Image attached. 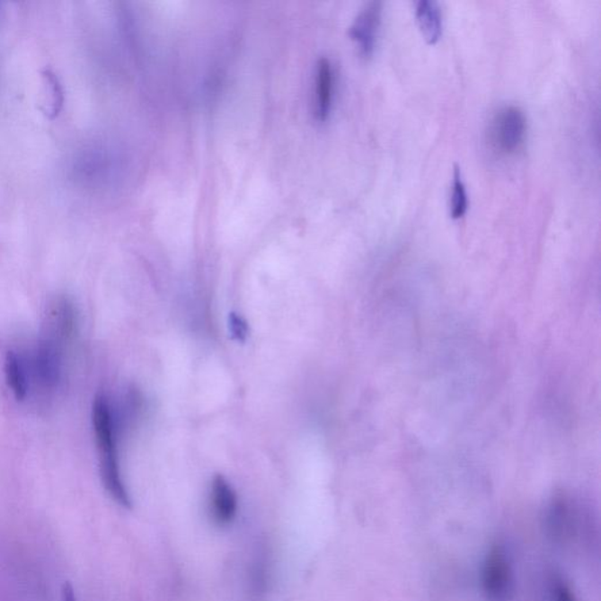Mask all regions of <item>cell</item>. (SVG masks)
<instances>
[{
  "label": "cell",
  "instance_id": "5bb4252c",
  "mask_svg": "<svg viewBox=\"0 0 601 601\" xmlns=\"http://www.w3.org/2000/svg\"><path fill=\"white\" fill-rule=\"evenodd\" d=\"M229 331L232 332L233 338L239 342H244L248 336V324L243 316L232 313L229 315Z\"/></svg>",
  "mask_w": 601,
  "mask_h": 601
},
{
  "label": "cell",
  "instance_id": "8992f818",
  "mask_svg": "<svg viewBox=\"0 0 601 601\" xmlns=\"http://www.w3.org/2000/svg\"><path fill=\"white\" fill-rule=\"evenodd\" d=\"M63 344L49 338L40 339L36 352L38 377L46 386H55L59 381Z\"/></svg>",
  "mask_w": 601,
  "mask_h": 601
},
{
  "label": "cell",
  "instance_id": "277c9868",
  "mask_svg": "<svg viewBox=\"0 0 601 601\" xmlns=\"http://www.w3.org/2000/svg\"><path fill=\"white\" fill-rule=\"evenodd\" d=\"M382 24V4L373 2L361 11L350 29V36L363 58L370 59L376 49L378 32Z\"/></svg>",
  "mask_w": 601,
  "mask_h": 601
},
{
  "label": "cell",
  "instance_id": "52a82bcc",
  "mask_svg": "<svg viewBox=\"0 0 601 601\" xmlns=\"http://www.w3.org/2000/svg\"><path fill=\"white\" fill-rule=\"evenodd\" d=\"M332 92H334V72L331 61L323 58L317 64L316 75V116L325 120L331 110Z\"/></svg>",
  "mask_w": 601,
  "mask_h": 601
},
{
  "label": "cell",
  "instance_id": "9a60e30c",
  "mask_svg": "<svg viewBox=\"0 0 601 601\" xmlns=\"http://www.w3.org/2000/svg\"><path fill=\"white\" fill-rule=\"evenodd\" d=\"M61 601H76L75 588L68 581L61 588Z\"/></svg>",
  "mask_w": 601,
  "mask_h": 601
},
{
  "label": "cell",
  "instance_id": "3957f363",
  "mask_svg": "<svg viewBox=\"0 0 601 601\" xmlns=\"http://www.w3.org/2000/svg\"><path fill=\"white\" fill-rule=\"evenodd\" d=\"M482 591L486 601H514L516 581L510 556L504 546L491 547L482 568Z\"/></svg>",
  "mask_w": 601,
  "mask_h": 601
},
{
  "label": "cell",
  "instance_id": "ba28073f",
  "mask_svg": "<svg viewBox=\"0 0 601 601\" xmlns=\"http://www.w3.org/2000/svg\"><path fill=\"white\" fill-rule=\"evenodd\" d=\"M417 24L429 45L437 44L443 32L442 13L437 3L422 0L416 7Z\"/></svg>",
  "mask_w": 601,
  "mask_h": 601
},
{
  "label": "cell",
  "instance_id": "4fadbf2b",
  "mask_svg": "<svg viewBox=\"0 0 601 601\" xmlns=\"http://www.w3.org/2000/svg\"><path fill=\"white\" fill-rule=\"evenodd\" d=\"M551 595H552V601H578L571 587L561 578L554 579Z\"/></svg>",
  "mask_w": 601,
  "mask_h": 601
},
{
  "label": "cell",
  "instance_id": "8fae6325",
  "mask_svg": "<svg viewBox=\"0 0 601 601\" xmlns=\"http://www.w3.org/2000/svg\"><path fill=\"white\" fill-rule=\"evenodd\" d=\"M469 199L464 181L462 179L461 170L455 167L453 193H451L450 212L454 220L462 219L468 212Z\"/></svg>",
  "mask_w": 601,
  "mask_h": 601
},
{
  "label": "cell",
  "instance_id": "30bf717a",
  "mask_svg": "<svg viewBox=\"0 0 601 601\" xmlns=\"http://www.w3.org/2000/svg\"><path fill=\"white\" fill-rule=\"evenodd\" d=\"M7 385L13 392L15 400L22 402L28 396V381L21 359L13 351H7L4 363Z\"/></svg>",
  "mask_w": 601,
  "mask_h": 601
},
{
  "label": "cell",
  "instance_id": "5b68a950",
  "mask_svg": "<svg viewBox=\"0 0 601 601\" xmlns=\"http://www.w3.org/2000/svg\"><path fill=\"white\" fill-rule=\"evenodd\" d=\"M210 516L219 526H227L233 523L237 514V497L234 489L222 476L213 480L210 489Z\"/></svg>",
  "mask_w": 601,
  "mask_h": 601
},
{
  "label": "cell",
  "instance_id": "7c38bea8",
  "mask_svg": "<svg viewBox=\"0 0 601 601\" xmlns=\"http://www.w3.org/2000/svg\"><path fill=\"white\" fill-rule=\"evenodd\" d=\"M46 79V85H48V90L49 94V107L48 110V114L51 118L58 116L61 106H63V91H61V86L58 82V78L52 72L46 71L44 75Z\"/></svg>",
  "mask_w": 601,
  "mask_h": 601
},
{
  "label": "cell",
  "instance_id": "7a4b0ae2",
  "mask_svg": "<svg viewBox=\"0 0 601 601\" xmlns=\"http://www.w3.org/2000/svg\"><path fill=\"white\" fill-rule=\"evenodd\" d=\"M526 131V117L519 107H501L489 124L490 146L499 155H515L523 147Z\"/></svg>",
  "mask_w": 601,
  "mask_h": 601
},
{
  "label": "cell",
  "instance_id": "9c48e42d",
  "mask_svg": "<svg viewBox=\"0 0 601 601\" xmlns=\"http://www.w3.org/2000/svg\"><path fill=\"white\" fill-rule=\"evenodd\" d=\"M571 504L568 499L559 497L551 503L547 511V526L551 535L556 539L570 537L572 530L573 514Z\"/></svg>",
  "mask_w": 601,
  "mask_h": 601
},
{
  "label": "cell",
  "instance_id": "6da1fadb",
  "mask_svg": "<svg viewBox=\"0 0 601 601\" xmlns=\"http://www.w3.org/2000/svg\"><path fill=\"white\" fill-rule=\"evenodd\" d=\"M92 422L99 451L102 483L119 505L129 508L132 503L119 468L112 413L106 398L102 395L95 397L93 402Z\"/></svg>",
  "mask_w": 601,
  "mask_h": 601
}]
</instances>
